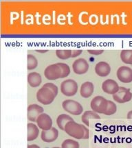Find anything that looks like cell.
<instances>
[{
    "label": "cell",
    "mask_w": 132,
    "mask_h": 148,
    "mask_svg": "<svg viewBox=\"0 0 132 148\" xmlns=\"http://www.w3.org/2000/svg\"><path fill=\"white\" fill-rule=\"evenodd\" d=\"M58 94V88L53 83H46L37 92L39 102L44 105L50 104Z\"/></svg>",
    "instance_id": "1"
},
{
    "label": "cell",
    "mask_w": 132,
    "mask_h": 148,
    "mask_svg": "<svg viewBox=\"0 0 132 148\" xmlns=\"http://www.w3.org/2000/svg\"><path fill=\"white\" fill-rule=\"evenodd\" d=\"M64 131L70 136L77 139H87L89 138L88 129L85 125L74 121H69L66 125Z\"/></svg>",
    "instance_id": "2"
},
{
    "label": "cell",
    "mask_w": 132,
    "mask_h": 148,
    "mask_svg": "<svg viewBox=\"0 0 132 148\" xmlns=\"http://www.w3.org/2000/svg\"><path fill=\"white\" fill-rule=\"evenodd\" d=\"M44 75L49 80H55L59 78H64L60 62L48 66L44 71Z\"/></svg>",
    "instance_id": "3"
},
{
    "label": "cell",
    "mask_w": 132,
    "mask_h": 148,
    "mask_svg": "<svg viewBox=\"0 0 132 148\" xmlns=\"http://www.w3.org/2000/svg\"><path fill=\"white\" fill-rule=\"evenodd\" d=\"M108 100L102 96H96L91 101V108L96 113L104 114L107 110Z\"/></svg>",
    "instance_id": "4"
},
{
    "label": "cell",
    "mask_w": 132,
    "mask_h": 148,
    "mask_svg": "<svg viewBox=\"0 0 132 148\" xmlns=\"http://www.w3.org/2000/svg\"><path fill=\"white\" fill-rule=\"evenodd\" d=\"M61 91L64 95L71 97L77 94L78 84L74 79H68L64 80L61 84Z\"/></svg>",
    "instance_id": "5"
},
{
    "label": "cell",
    "mask_w": 132,
    "mask_h": 148,
    "mask_svg": "<svg viewBox=\"0 0 132 148\" xmlns=\"http://www.w3.org/2000/svg\"><path fill=\"white\" fill-rule=\"evenodd\" d=\"M63 108L69 113L74 115H79L83 112V108L81 104L77 101L66 99L62 103Z\"/></svg>",
    "instance_id": "6"
},
{
    "label": "cell",
    "mask_w": 132,
    "mask_h": 148,
    "mask_svg": "<svg viewBox=\"0 0 132 148\" xmlns=\"http://www.w3.org/2000/svg\"><path fill=\"white\" fill-rule=\"evenodd\" d=\"M113 99L119 103L128 102L132 99V93L129 88L120 87V89L116 94L113 95Z\"/></svg>",
    "instance_id": "7"
},
{
    "label": "cell",
    "mask_w": 132,
    "mask_h": 148,
    "mask_svg": "<svg viewBox=\"0 0 132 148\" xmlns=\"http://www.w3.org/2000/svg\"><path fill=\"white\" fill-rule=\"evenodd\" d=\"M117 77L122 83H130L132 82V69L129 66H122L117 71Z\"/></svg>",
    "instance_id": "8"
},
{
    "label": "cell",
    "mask_w": 132,
    "mask_h": 148,
    "mask_svg": "<svg viewBox=\"0 0 132 148\" xmlns=\"http://www.w3.org/2000/svg\"><path fill=\"white\" fill-rule=\"evenodd\" d=\"M44 112V108L38 104H30L27 109L28 119L32 122L37 121V118Z\"/></svg>",
    "instance_id": "9"
},
{
    "label": "cell",
    "mask_w": 132,
    "mask_h": 148,
    "mask_svg": "<svg viewBox=\"0 0 132 148\" xmlns=\"http://www.w3.org/2000/svg\"><path fill=\"white\" fill-rule=\"evenodd\" d=\"M72 69L75 73L81 75L87 73L89 69V64L85 58H79L76 60L72 64Z\"/></svg>",
    "instance_id": "10"
},
{
    "label": "cell",
    "mask_w": 132,
    "mask_h": 148,
    "mask_svg": "<svg viewBox=\"0 0 132 148\" xmlns=\"http://www.w3.org/2000/svg\"><path fill=\"white\" fill-rule=\"evenodd\" d=\"M37 123L39 127L42 130H48L53 126V120L51 117L46 113H42L37 119Z\"/></svg>",
    "instance_id": "11"
},
{
    "label": "cell",
    "mask_w": 132,
    "mask_h": 148,
    "mask_svg": "<svg viewBox=\"0 0 132 148\" xmlns=\"http://www.w3.org/2000/svg\"><path fill=\"white\" fill-rule=\"evenodd\" d=\"M102 89L105 93L114 95L120 89V86H118V83L114 79H108L104 81L102 84Z\"/></svg>",
    "instance_id": "12"
},
{
    "label": "cell",
    "mask_w": 132,
    "mask_h": 148,
    "mask_svg": "<svg viewBox=\"0 0 132 148\" xmlns=\"http://www.w3.org/2000/svg\"><path fill=\"white\" fill-rule=\"evenodd\" d=\"M59 136V132L57 128L52 127L48 130H42L41 137L42 140L46 143H52L57 139Z\"/></svg>",
    "instance_id": "13"
},
{
    "label": "cell",
    "mask_w": 132,
    "mask_h": 148,
    "mask_svg": "<svg viewBox=\"0 0 132 148\" xmlns=\"http://www.w3.org/2000/svg\"><path fill=\"white\" fill-rule=\"evenodd\" d=\"M95 71L100 77H106L110 73L111 66L107 62L101 61L96 64Z\"/></svg>",
    "instance_id": "14"
},
{
    "label": "cell",
    "mask_w": 132,
    "mask_h": 148,
    "mask_svg": "<svg viewBox=\"0 0 132 148\" xmlns=\"http://www.w3.org/2000/svg\"><path fill=\"white\" fill-rule=\"evenodd\" d=\"M94 90V84L90 82H85L81 85L80 92H81V95L83 97L88 98L92 95Z\"/></svg>",
    "instance_id": "15"
},
{
    "label": "cell",
    "mask_w": 132,
    "mask_h": 148,
    "mask_svg": "<svg viewBox=\"0 0 132 148\" xmlns=\"http://www.w3.org/2000/svg\"><path fill=\"white\" fill-rule=\"evenodd\" d=\"M27 129H28V135H27L28 141L34 140L38 137L39 130L38 127H37L36 125L32 123H28Z\"/></svg>",
    "instance_id": "16"
},
{
    "label": "cell",
    "mask_w": 132,
    "mask_h": 148,
    "mask_svg": "<svg viewBox=\"0 0 132 148\" xmlns=\"http://www.w3.org/2000/svg\"><path fill=\"white\" fill-rule=\"evenodd\" d=\"M41 76L39 73L32 72L28 75V82L32 87H37L41 83Z\"/></svg>",
    "instance_id": "17"
},
{
    "label": "cell",
    "mask_w": 132,
    "mask_h": 148,
    "mask_svg": "<svg viewBox=\"0 0 132 148\" xmlns=\"http://www.w3.org/2000/svg\"><path fill=\"white\" fill-rule=\"evenodd\" d=\"M100 116L94 111L88 110L85 112L81 117V120L87 126L90 125V119H100Z\"/></svg>",
    "instance_id": "18"
},
{
    "label": "cell",
    "mask_w": 132,
    "mask_h": 148,
    "mask_svg": "<svg viewBox=\"0 0 132 148\" xmlns=\"http://www.w3.org/2000/svg\"><path fill=\"white\" fill-rule=\"evenodd\" d=\"M74 121V119H72L71 116L66 114H61L57 117V123L59 128L62 130H65L66 124L69 121Z\"/></svg>",
    "instance_id": "19"
},
{
    "label": "cell",
    "mask_w": 132,
    "mask_h": 148,
    "mask_svg": "<svg viewBox=\"0 0 132 148\" xmlns=\"http://www.w3.org/2000/svg\"><path fill=\"white\" fill-rule=\"evenodd\" d=\"M120 58L124 63L132 65V49L122 50L120 53Z\"/></svg>",
    "instance_id": "20"
},
{
    "label": "cell",
    "mask_w": 132,
    "mask_h": 148,
    "mask_svg": "<svg viewBox=\"0 0 132 148\" xmlns=\"http://www.w3.org/2000/svg\"><path fill=\"white\" fill-rule=\"evenodd\" d=\"M38 65V60L32 54L27 56V68L28 70H32L35 69Z\"/></svg>",
    "instance_id": "21"
},
{
    "label": "cell",
    "mask_w": 132,
    "mask_h": 148,
    "mask_svg": "<svg viewBox=\"0 0 132 148\" xmlns=\"http://www.w3.org/2000/svg\"><path fill=\"white\" fill-rule=\"evenodd\" d=\"M56 55L59 58L62 60H66L71 58L72 50L70 49H59L56 51Z\"/></svg>",
    "instance_id": "22"
},
{
    "label": "cell",
    "mask_w": 132,
    "mask_h": 148,
    "mask_svg": "<svg viewBox=\"0 0 132 148\" xmlns=\"http://www.w3.org/2000/svg\"><path fill=\"white\" fill-rule=\"evenodd\" d=\"M61 148H79V143L72 139H66L63 142Z\"/></svg>",
    "instance_id": "23"
},
{
    "label": "cell",
    "mask_w": 132,
    "mask_h": 148,
    "mask_svg": "<svg viewBox=\"0 0 132 148\" xmlns=\"http://www.w3.org/2000/svg\"><path fill=\"white\" fill-rule=\"evenodd\" d=\"M117 111V106L116 103L110 100H108V105H107V110L105 112V115H112L116 113Z\"/></svg>",
    "instance_id": "24"
},
{
    "label": "cell",
    "mask_w": 132,
    "mask_h": 148,
    "mask_svg": "<svg viewBox=\"0 0 132 148\" xmlns=\"http://www.w3.org/2000/svg\"><path fill=\"white\" fill-rule=\"evenodd\" d=\"M103 50H102V49H90V50H88V52L90 53V54L92 55H96V56H98V55H100L101 53H103Z\"/></svg>",
    "instance_id": "25"
},
{
    "label": "cell",
    "mask_w": 132,
    "mask_h": 148,
    "mask_svg": "<svg viewBox=\"0 0 132 148\" xmlns=\"http://www.w3.org/2000/svg\"><path fill=\"white\" fill-rule=\"evenodd\" d=\"M82 50H79V49H75V50H72V55L71 58H75V57L79 56V55L81 54Z\"/></svg>",
    "instance_id": "26"
},
{
    "label": "cell",
    "mask_w": 132,
    "mask_h": 148,
    "mask_svg": "<svg viewBox=\"0 0 132 148\" xmlns=\"http://www.w3.org/2000/svg\"><path fill=\"white\" fill-rule=\"evenodd\" d=\"M127 119H132V110L129 111V112L127 113Z\"/></svg>",
    "instance_id": "27"
},
{
    "label": "cell",
    "mask_w": 132,
    "mask_h": 148,
    "mask_svg": "<svg viewBox=\"0 0 132 148\" xmlns=\"http://www.w3.org/2000/svg\"><path fill=\"white\" fill-rule=\"evenodd\" d=\"M28 148H40V147L37 145H28Z\"/></svg>",
    "instance_id": "28"
},
{
    "label": "cell",
    "mask_w": 132,
    "mask_h": 148,
    "mask_svg": "<svg viewBox=\"0 0 132 148\" xmlns=\"http://www.w3.org/2000/svg\"><path fill=\"white\" fill-rule=\"evenodd\" d=\"M37 52H39V53H46L47 52L48 50H37Z\"/></svg>",
    "instance_id": "29"
},
{
    "label": "cell",
    "mask_w": 132,
    "mask_h": 148,
    "mask_svg": "<svg viewBox=\"0 0 132 148\" xmlns=\"http://www.w3.org/2000/svg\"><path fill=\"white\" fill-rule=\"evenodd\" d=\"M53 148H61V147H53Z\"/></svg>",
    "instance_id": "30"
},
{
    "label": "cell",
    "mask_w": 132,
    "mask_h": 148,
    "mask_svg": "<svg viewBox=\"0 0 132 148\" xmlns=\"http://www.w3.org/2000/svg\"><path fill=\"white\" fill-rule=\"evenodd\" d=\"M113 148H116V147H113ZM128 148H131V147H128Z\"/></svg>",
    "instance_id": "31"
}]
</instances>
